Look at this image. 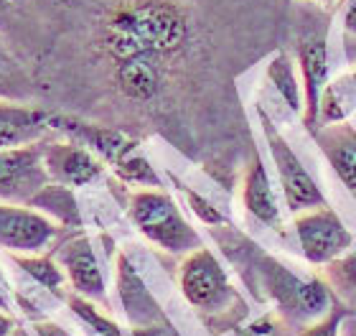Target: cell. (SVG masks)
Segmentation results:
<instances>
[{
    "label": "cell",
    "mask_w": 356,
    "mask_h": 336,
    "mask_svg": "<svg viewBox=\"0 0 356 336\" xmlns=\"http://www.w3.org/2000/svg\"><path fill=\"white\" fill-rule=\"evenodd\" d=\"M67 303H69V308L74 311L76 319H79L84 326H89L97 336H122L118 323L112 321L110 316H104L102 311L95 306V301L84 298L79 293H72L67 298Z\"/></svg>",
    "instance_id": "20"
},
{
    "label": "cell",
    "mask_w": 356,
    "mask_h": 336,
    "mask_svg": "<svg viewBox=\"0 0 356 336\" xmlns=\"http://www.w3.org/2000/svg\"><path fill=\"white\" fill-rule=\"evenodd\" d=\"M270 79L275 82V90L280 92L282 99L288 102V107H293L296 112L303 110V102H300V87L296 82V72H293V64L285 54H277L267 69Z\"/></svg>",
    "instance_id": "21"
},
{
    "label": "cell",
    "mask_w": 356,
    "mask_h": 336,
    "mask_svg": "<svg viewBox=\"0 0 356 336\" xmlns=\"http://www.w3.org/2000/svg\"><path fill=\"white\" fill-rule=\"evenodd\" d=\"M118 291L120 301L125 306L127 319L138 326H150V323L161 319V311H158V303L153 301V296L148 293V288L143 285L140 275L135 273V268L130 265L125 255L118 257Z\"/></svg>",
    "instance_id": "15"
},
{
    "label": "cell",
    "mask_w": 356,
    "mask_h": 336,
    "mask_svg": "<svg viewBox=\"0 0 356 336\" xmlns=\"http://www.w3.org/2000/svg\"><path fill=\"white\" fill-rule=\"evenodd\" d=\"M242 199H245L247 211H250L254 219H260L262 224H275V227L280 224V211H277L273 186H270L265 166H262V161L257 156L252 158V163L247 166Z\"/></svg>",
    "instance_id": "16"
},
{
    "label": "cell",
    "mask_w": 356,
    "mask_h": 336,
    "mask_svg": "<svg viewBox=\"0 0 356 336\" xmlns=\"http://www.w3.org/2000/svg\"><path fill=\"white\" fill-rule=\"evenodd\" d=\"M186 196H188V202H191V209L199 214L204 222H209V224H219L222 222V214L211 207L209 202H204L201 196H196V194H191V191H186Z\"/></svg>",
    "instance_id": "25"
},
{
    "label": "cell",
    "mask_w": 356,
    "mask_h": 336,
    "mask_svg": "<svg viewBox=\"0 0 356 336\" xmlns=\"http://www.w3.org/2000/svg\"><path fill=\"white\" fill-rule=\"evenodd\" d=\"M61 224L31 204L0 202V250L10 255L44 253L59 234Z\"/></svg>",
    "instance_id": "6"
},
{
    "label": "cell",
    "mask_w": 356,
    "mask_h": 336,
    "mask_svg": "<svg viewBox=\"0 0 356 336\" xmlns=\"http://www.w3.org/2000/svg\"><path fill=\"white\" fill-rule=\"evenodd\" d=\"M0 311H8V301H6V293L0 291Z\"/></svg>",
    "instance_id": "32"
},
{
    "label": "cell",
    "mask_w": 356,
    "mask_h": 336,
    "mask_svg": "<svg viewBox=\"0 0 356 336\" xmlns=\"http://www.w3.org/2000/svg\"><path fill=\"white\" fill-rule=\"evenodd\" d=\"M260 115H262V125H265L267 143H270V153H273V161H275V166H277L282 196H285L290 211H293V214H300V211L316 209V207H326V199L321 194V189L316 186L313 176L305 171V166L300 163V158L293 153L288 141H285L277 130H273L265 112H260Z\"/></svg>",
    "instance_id": "8"
},
{
    "label": "cell",
    "mask_w": 356,
    "mask_h": 336,
    "mask_svg": "<svg viewBox=\"0 0 356 336\" xmlns=\"http://www.w3.org/2000/svg\"><path fill=\"white\" fill-rule=\"evenodd\" d=\"M51 130V115L23 102L0 99V150L44 141Z\"/></svg>",
    "instance_id": "12"
},
{
    "label": "cell",
    "mask_w": 356,
    "mask_h": 336,
    "mask_svg": "<svg viewBox=\"0 0 356 336\" xmlns=\"http://www.w3.org/2000/svg\"><path fill=\"white\" fill-rule=\"evenodd\" d=\"M193 21L181 0H120L95 31V51L112 67L133 56H158L176 64L193 44Z\"/></svg>",
    "instance_id": "1"
},
{
    "label": "cell",
    "mask_w": 356,
    "mask_h": 336,
    "mask_svg": "<svg viewBox=\"0 0 356 336\" xmlns=\"http://www.w3.org/2000/svg\"><path fill=\"white\" fill-rule=\"evenodd\" d=\"M31 207L38 211H44L54 219L56 224H79V214H76V204L72 199V191L69 186H61V184H49L44 191H38L33 196Z\"/></svg>",
    "instance_id": "19"
},
{
    "label": "cell",
    "mask_w": 356,
    "mask_h": 336,
    "mask_svg": "<svg viewBox=\"0 0 356 336\" xmlns=\"http://www.w3.org/2000/svg\"><path fill=\"white\" fill-rule=\"evenodd\" d=\"M15 265H21L26 275H31L41 288L54 293L56 298H64V288H67V273L44 253L36 255H13Z\"/></svg>",
    "instance_id": "18"
},
{
    "label": "cell",
    "mask_w": 356,
    "mask_h": 336,
    "mask_svg": "<svg viewBox=\"0 0 356 336\" xmlns=\"http://www.w3.org/2000/svg\"><path fill=\"white\" fill-rule=\"evenodd\" d=\"M18 0H0V10H6V8H10V6H15Z\"/></svg>",
    "instance_id": "31"
},
{
    "label": "cell",
    "mask_w": 356,
    "mask_h": 336,
    "mask_svg": "<svg viewBox=\"0 0 356 336\" xmlns=\"http://www.w3.org/2000/svg\"><path fill=\"white\" fill-rule=\"evenodd\" d=\"M33 334L36 336H72L64 326H59V323H54V321L33 323Z\"/></svg>",
    "instance_id": "26"
},
{
    "label": "cell",
    "mask_w": 356,
    "mask_h": 336,
    "mask_svg": "<svg viewBox=\"0 0 356 336\" xmlns=\"http://www.w3.org/2000/svg\"><path fill=\"white\" fill-rule=\"evenodd\" d=\"M234 336H288V331L277 316H262L257 321L247 323L245 329H239Z\"/></svg>",
    "instance_id": "23"
},
{
    "label": "cell",
    "mask_w": 356,
    "mask_h": 336,
    "mask_svg": "<svg viewBox=\"0 0 356 336\" xmlns=\"http://www.w3.org/2000/svg\"><path fill=\"white\" fill-rule=\"evenodd\" d=\"M296 237L300 253L313 265H326L351 247V234L341 217L328 207L300 211L296 217Z\"/></svg>",
    "instance_id": "7"
},
{
    "label": "cell",
    "mask_w": 356,
    "mask_h": 336,
    "mask_svg": "<svg viewBox=\"0 0 356 336\" xmlns=\"http://www.w3.org/2000/svg\"><path fill=\"white\" fill-rule=\"evenodd\" d=\"M51 130H64L74 141L87 145L95 156L102 158V163H110L122 181L143 184V186H158V176L148 158L138 150V143L133 138L122 135L120 130L110 127L89 125L72 118H51Z\"/></svg>",
    "instance_id": "3"
},
{
    "label": "cell",
    "mask_w": 356,
    "mask_h": 336,
    "mask_svg": "<svg viewBox=\"0 0 356 336\" xmlns=\"http://www.w3.org/2000/svg\"><path fill=\"white\" fill-rule=\"evenodd\" d=\"M173 67L176 64L158 59V56H133V59L110 67L112 87L127 102L148 105L163 95V90L171 82Z\"/></svg>",
    "instance_id": "9"
},
{
    "label": "cell",
    "mask_w": 356,
    "mask_h": 336,
    "mask_svg": "<svg viewBox=\"0 0 356 336\" xmlns=\"http://www.w3.org/2000/svg\"><path fill=\"white\" fill-rule=\"evenodd\" d=\"M298 59H300V72H303V95H305V125L313 127L318 120L321 110V95L326 90V44L323 38H308L298 49Z\"/></svg>",
    "instance_id": "13"
},
{
    "label": "cell",
    "mask_w": 356,
    "mask_h": 336,
    "mask_svg": "<svg viewBox=\"0 0 356 336\" xmlns=\"http://www.w3.org/2000/svg\"><path fill=\"white\" fill-rule=\"evenodd\" d=\"M15 334V321L10 319L8 311H0V336H13Z\"/></svg>",
    "instance_id": "29"
},
{
    "label": "cell",
    "mask_w": 356,
    "mask_h": 336,
    "mask_svg": "<svg viewBox=\"0 0 356 336\" xmlns=\"http://www.w3.org/2000/svg\"><path fill=\"white\" fill-rule=\"evenodd\" d=\"M13 61H10V54L6 51V46L0 44V82H6V79H10V74H13Z\"/></svg>",
    "instance_id": "27"
},
{
    "label": "cell",
    "mask_w": 356,
    "mask_h": 336,
    "mask_svg": "<svg viewBox=\"0 0 356 336\" xmlns=\"http://www.w3.org/2000/svg\"><path fill=\"white\" fill-rule=\"evenodd\" d=\"M341 336H356V319L351 323H346V326L341 323Z\"/></svg>",
    "instance_id": "30"
},
{
    "label": "cell",
    "mask_w": 356,
    "mask_h": 336,
    "mask_svg": "<svg viewBox=\"0 0 356 336\" xmlns=\"http://www.w3.org/2000/svg\"><path fill=\"white\" fill-rule=\"evenodd\" d=\"M130 219L143 237L171 255H188L201 247V237L186 222L171 196L153 189H140L130 196Z\"/></svg>",
    "instance_id": "2"
},
{
    "label": "cell",
    "mask_w": 356,
    "mask_h": 336,
    "mask_svg": "<svg viewBox=\"0 0 356 336\" xmlns=\"http://www.w3.org/2000/svg\"><path fill=\"white\" fill-rule=\"evenodd\" d=\"M334 273H336V278L346 285V288L356 291V250L351 255H346L339 265H334Z\"/></svg>",
    "instance_id": "24"
},
{
    "label": "cell",
    "mask_w": 356,
    "mask_h": 336,
    "mask_svg": "<svg viewBox=\"0 0 356 336\" xmlns=\"http://www.w3.org/2000/svg\"><path fill=\"white\" fill-rule=\"evenodd\" d=\"M313 3H328V0H313Z\"/></svg>",
    "instance_id": "33"
},
{
    "label": "cell",
    "mask_w": 356,
    "mask_h": 336,
    "mask_svg": "<svg viewBox=\"0 0 356 336\" xmlns=\"http://www.w3.org/2000/svg\"><path fill=\"white\" fill-rule=\"evenodd\" d=\"M356 105V74H346L336 79L334 84H326V90L321 95V110L318 120L326 125L341 122Z\"/></svg>",
    "instance_id": "17"
},
{
    "label": "cell",
    "mask_w": 356,
    "mask_h": 336,
    "mask_svg": "<svg viewBox=\"0 0 356 336\" xmlns=\"http://www.w3.org/2000/svg\"><path fill=\"white\" fill-rule=\"evenodd\" d=\"M61 265L67 273L69 285L74 288V293L84 296L89 301H107V285H104V273L99 268L92 242L87 237H74L69 239L67 245L61 247Z\"/></svg>",
    "instance_id": "11"
},
{
    "label": "cell",
    "mask_w": 356,
    "mask_h": 336,
    "mask_svg": "<svg viewBox=\"0 0 356 336\" xmlns=\"http://www.w3.org/2000/svg\"><path fill=\"white\" fill-rule=\"evenodd\" d=\"M321 150L326 153L328 163L341 179V184L356 191V133L349 125H323L316 133Z\"/></svg>",
    "instance_id": "14"
},
{
    "label": "cell",
    "mask_w": 356,
    "mask_h": 336,
    "mask_svg": "<svg viewBox=\"0 0 356 336\" xmlns=\"http://www.w3.org/2000/svg\"><path fill=\"white\" fill-rule=\"evenodd\" d=\"M343 26H346V31L356 33V0H349V6L343 10Z\"/></svg>",
    "instance_id": "28"
},
{
    "label": "cell",
    "mask_w": 356,
    "mask_h": 336,
    "mask_svg": "<svg viewBox=\"0 0 356 336\" xmlns=\"http://www.w3.org/2000/svg\"><path fill=\"white\" fill-rule=\"evenodd\" d=\"M44 158L46 168L54 184L61 186H87L95 179H99L104 171L102 158L95 156L87 145L79 141H44Z\"/></svg>",
    "instance_id": "10"
},
{
    "label": "cell",
    "mask_w": 356,
    "mask_h": 336,
    "mask_svg": "<svg viewBox=\"0 0 356 336\" xmlns=\"http://www.w3.org/2000/svg\"><path fill=\"white\" fill-rule=\"evenodd\" d=\"M13 336H23V334H18V331H15V334H13Z\"/></svg>",
    "instance_id": "34"
},
{
    "label": "cell",
    "mask_w": 356,
    "mask_h": 336,
    "mask_svg": "<svg viewBox=\"0 0 356 336\" xmlns=\"http://www.w3.org/2000/svg\"><path fill=\"white\" fill-rule=\"evenodd\" d=\"M343 319H346L343 308H331L326 316H321L313 323L303 326V329L298 331V336H341Z\"/></svg>",
    "instance_id": "22"
},
{
    "label": "cell",
    "mask_w": 356,
    "mask_h": 336,
    "mask_svg": "<svg viewBox=\"0 0 356 336\" xmlns=\"http://www.w3.org/2000/svg\"><path fill=\"white\" fill-rule=\"evenodd\" d=\"M178 283L184 298L201 314H222L229 308V303L237 301V293L227 280L222 262L204 245L184 257Z\"/></svg>",
    "instance_id": "4"
},
{
    "label": "cell",
    "mask_w": 356,
    "mask_h": 336,
    "mask_svg": "<svg viewBox=\"0 0 356 336\" xmlns=\"http://www.w3.org/2000/svg\"><path fill=\"white\" fill-rule=\"evenodd\" d=\"M51 184L44 158V141L0 150V202L31 204Z\"/></svg>",
    "instance_id": "5"
}]
</instances>
